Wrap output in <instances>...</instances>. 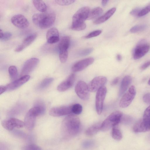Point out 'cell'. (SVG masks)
Returning <instances> with one entry per match:
<instances>
[{"mask_svg": "<svg viewBox=\"0 0 150 150\" xmlns=\"http://www.w3.org/2000/svg\"><path fill=\"white\" fill-rule=\"evenodd\" d=\"M81 122L76 115L70 114L63 120L61 125V132L63 137L69 139L76 136L80 131Z\"/></svg>", "mask_w": 150, "mask_h": 150, "instance_id": "cell-1", "label": "cell"}, {"mask_svg": "<svg viewBox=\"0 0 150 150\" xmlns=\"http://www.w3.org/2000/svg\"><path fill=\"white\" fill-rule=\"evenodd\" d=\"M56 18L55 13L53 11L45 12L34 14L32 18L34 23L42 29L49 28L54 23Z\"/></svg>", "mask_w": 150, "mask_h": 150, "instance_id": "cell-2", "label": "cell"}, {"mask_svg": "<svg viewBox=\"0 0 150 150\" xmlns=\"http://www.w3.org/2000/svg\"><path fill=\"white\" fill-rule=\"evenodd\" d=\"M89 12V8L87 6L82 7L76 12L72 17L71 29L76 30L85 29L86 25L85 21L87 19Z\"/></svg>", "mask_w": 150, "mask_h": 150, "instance_id": "cell-3", "label": "cell"}, {"mask_svg": "<svg viewBox=\"0 0 150 150\" xmlns=\"http://www.w3.org/2000/svg\"><path fill=\"white\" fill-rule=\"evenodd\" d=\"M122 115V113L120 111L113 112L101 123L100 130L106 131L112 127L117 126L121 121Z\"/></svg>", "mask_w": 150, "mask_h": 150, "instance_id": "cell-4", "label": "cell"}, {"mask_svg": "<svg viewBox=\"0 0 150 150\" xmlns=\"http://www.w3.org/2000/svg\"><path fill=\"white\" fill-rule=\"evenodd\" d=\"M150 46L146 41L141 40L137 45L134 50V59L136 60L142 58L148 52Z\"/></svg>", "mask_w": 150, "mask_h": 150, "instance_id": "cell-5", "label": "cell"}, {"mask_svg": "<svg viewBox=\"0 0 150 150\" xmlns=\"http://www.w3.org/2000/svg\"><path fill=\"white\" fill-rule=\"evenodd\" d=\"M75 92L78 96L82 100H88L89 97V91L88 85L84 81H79L75 87Z\"/></svg>", "mask_w": 150, "mask_h": 150, "instance_id": "cell-6", "label": "cell"}, {"mask_svg": "<svg viewBox=\"0 0 150 150\" xmlns=\"http://www.w3.org/2000/svg\"><path fill=\"white\" fill-rule=\"evenodd\" d=\"M136 93L135 87L133 85L131 86L121 98L119 103L120 107L124 108L129 106L134 98Z\"/></svg>", "mask_w": 150, "mask_h": 150, "instance_id": "cell-7", "label": "cell"}, {"mask_svg": "<svg viewBox=\"0 0 150 150\" xmlns=\"http://www.w3.org/2000/svg\"><path fill=\"white\" fill-rule=\"evenodd\" d=\"M106 93L107 89L104 86L97 91L96 97V112L98 115H100L102 112Z\"/></svg>", "mask_w": 150, "mask_h": 150, "instance_id": "cell-8", "label": "cell"}, {"mask_svg": "<svg viewBox=\"0 0 150 150\" xmlns=\"http://www.w3.org/2000/svg\"><path fill=\"white\" fill-rule=\"evenodd\" d=\"M1 124L4 128L8 131H12L15 128H21L25 126L24 122L14 118L3 120Z\"/></svg>", "mask_w": 150, "mask_h": 150, "instance_id": "cell-9", "label": "cell"}, {"mask_svg": "<svg viewBox=\"0 0 150 150\" xmlns=\"http://www.w3.org/2000/svg\"><path fill=\"white\" fill-rule=\"evenodd\" d=\"M107 81L106 78L103 76H99L93 78L88 85L90 91L93 92L97 91L104 86Z\"/></svg>", "mask_w": 150, "mask_h": 150, "instance_id": "cell-10", "label": "cell"}, {"mask_svg": "<svg viewBox=\"0 0 150 150\" xmlns=\"http://www.w3.org/2000/svg\"><path fill=\"white\" fill-rule=\"evenodd\" d=\"M39 61L37 58H32L27 60L24 63L22 68L21 76H22L28 75L37 66Z\"/></svg>", "mask_w": 150, "mask_h": 150, "instance_id": "cell-11", "label": "cell"}, {"mask_svg": "<svg viewBox=\"0 0 150 150\" xmlns=\"http://www.w3.org/2000/svg\"><path fill=\"white\" fill-rule=\"evenodd\" d=\"M11 22L15 26L21 29L27 28L29 25L28 21L22 14H17L13 16L11 19Z\"/></svg>", "mask_w": 150, "mask_h": 150, "instance_id": "cell-12", "label": "cell"}, {"mask_svg": "<svg viewBox=\"0 0 150 150\" xmlns=\"http://www.w3.org/2000/svg\"><path fill=\"white\" fill-rule=\"evenodd\" d=\"M72 106H63L52 108L49 111L50 115L53 117L65 115L72 113Z\"/></svg>", "mask_w": 150, "mask_h": 150, "instance_id": "cell-13", "label": "cell"}, {"mask_svg": "<svg viewBox=\"0 0 150 150\" xmlns=\"http://www.w3.org/2000/svg\"><path fill=\"white\" fill-rule=\"evenodd\" d=\"M94 60V58L92 57H89L81 60L76 63L72 66L71 70L74 72L82 71L92 64Z\"/></svg>", "mask_w": 150, "mask_h": 150, "instance_id": "cell-14", "label": "cell"}, {"mask_svg": "<svg viewBox=\"0 0 150 150\" xmlns=\"http://www.w3.org/2000/svg\"><path fill=\"white\" fill-rule=\"evenodd\" d=\"M76 75L74 73L70 74L64 81L59 84L57 87V90L60 92L65 91L73 85L75 80Z\"/></svg>", "mask_w": 150, "mask_h": 150, "instance_id": "cell-15", "label": "cell"}, {"mask_svg": "<svg viewBox=\"0 0 150 150\" xmlns=\"http://www.w3.org/2000/svg\"><path fill=\"white\" fill-rule=\"evenodd\" d=\"M30 77V76L28 75L21 76L7 85L6 86L7 90L11 91L16 89L28 81Z\"/></svg>", "mask_w": 150, "mask_h": 150, "instance_id": "cell-16", "label": "cell"}, {"mask_svg": "<svg viewBox=\"0 0 150 150\" xmlns=\"http://www.w3.org/2000/svg\"><path fill=\"white\" fill-rule=\"evenodd\" d=\"M149 121L141 119L138 121L134 125L133 129L136 132H144L150 130Z\"/></svg>", "mask_w": 150, "mask_h": 150, "instance_id": "cell-17", "label": "cell"}, {"mask_svg": "<svg viewBox=\"0 0 150 150\" xmlns=\"http://www.w3.org/2000/svg\"><path fill=\"white\" fill-rule=\"evenodd\" d=\"M37 117L30 110L26 114L24 122L25 126L28 130L31 131L33 129L35 126Z\"/></svg>", "mask_w": 150, "mask_h": 150, "instance_id": "cell-18", "label": "cell"}, {"mask_svg": "<svg viewBox=\"0 0 150 150\" xmlns=\"http://www.w3.org/2000/svg\"><path fill=\"white\" fill-rule=\"evenodd\" d=\"M37 36L36 33H34L26 38L22 43L15 49V51L19 52L21 51L31 44L35 40Z\"/></svg>", "mask_w": 150, "mask_h": 150, "instance_id": "cell-19", "label": "cell"}, {"mask_svg": "<svg viewBox=\"0 0 150 150\" xmlns=\"http://www.w3.org/2000/svg\"><path fill=\"white\" fill-rule=\"evenodd\" d=\"M132 79L129 75L125 76L123 79L120 84L119 91V96H121L126 91L128 86L131 83Z\"/></svg>", "mask_w": 150, "mask_h": 150, "instance_id": "cell-20", "label": "cell"}, {"mask_svg": "<svg viewBox=\"0 0 150 150\" xmlns=\"http://www.w3.org/2000/svg\"><path fill=\"white\" fill-rule=\"evenodd\" d=\"M116 10L115 8H113L108 11L104 15L96 19L94 23L95 24H99L104 23L108 19L115 13Z\"/></svg>", "mask_w": 150, "mask_h": 150, "instance_id": "cell-21", "label": "cell"}, {"mask_svg": "<svg viewBox=\"0 0 150 150\" xmlns=\"http://www.w3.org/2000/svg\"><path fill=\"white\" fill-rule=\"evenodd\" d=\"M70 39L69 37H62L58 44V47L60 51H68L70 44Z\"/></svg>", "mask_w": 150, "mask_h": 150, "instance_id": "cell-22", "label": "cell"}, {"mask_svg": "<svg viewBox=\"0 0 150 150\" xmlns=\"http://www.w3.org/2000/svg\"><path fill=\"white\" fill-rule=\"evenodd\" d=\"M101 123L95 124L89 127L86 131L85 134L88 136L94 135L101 129Z\"/></svg>", "mask_w": 150, "mask_h": 150, "instance_id": "cell-23", "label": "cell"}, {"mask_svg": "<svg viewBox=\"0 0 150 150\" xmlns=\"http://www.w3.org/2000/svg\"><path fill=\"white\" fill-rule=\"evenodd\" d=\"M46 38L47 40L59 38V34L58 30L55 27L50 28L47 32Z\"/></svg>", "mask_w": 150, "mask_h": 150, "instance_id": "cell-24", "label": "cell"}, {"mask_svg": "<svg viewBox=\"0 0 150 150\" xmlns=\"http://www.w3.org/2000/svg\"><path fill=\"white\" fill-rule=\"evenodd\" d=\"M33 3L35 7L39 11L44 13L46 11L47 6L45 3L42 0H33Z\"/></svg>", "mask_w": 150, "mask_h": 150, "instance_id": "cell-25", "label": "cell"}, {"mask_svg": "<svg viewBox=\"0 0 150 150\" xmlns=\"http://www.w3.org/2000/svg\"><path fill=\"white\" fill-rule=\"evenodd\" d=\"M103 12V9L99 7H96L90 11L88 20H91L99 16Z\"/></svg>", "mask_w": 150, "mask_h": 150, "instance_id": "cell-26", "label": "cell"}, {"mask_svg": "<svg viewBox=\"0 0 150 150\" xmlns=\"http://www.w3.org/2000/svg\"><path fill=\"white\" fill-rule=\"evenodd\" d=\"M112 136L114 139L117 140H121L122 137L121 131L116 127V126L112 128Z\"/></svg>", "mask_w": 150, "mask_h": 150, "instance_id": "cell-27", "label": "cell"}, {"mask_svg": "<svg viewBox=\"0 0 150 150\" xmlns=\"http://www.w3.org/2000/svg\"><path fill=\"white\" fill-rule=\"evenodd\" d=\"M9 76L12 80L16 79L18 75V71L16 67L14 66H10L8 69Z\"/></svg>", "mask_w": 150, "mask_h": 150, "instance_id": "cell-28", "label": "cell"}, {"mask_svg": "<svg viewBox=\"0 0 150 150\" xmlns=\"http://www.w3.org/2000/svg\"><path fill=\"white\" fill-rule=\"evenodd\" d=\"M54 79L52 78H48L44 79L39 85V88L44 89L48 86L53 81Z\"/></svg>", "mask_w": 150, "mask_h": 150, "instance_id": "cell-29", "label": "cell"}, {"mask_svg": "<svg viewBox=\"0 0 150 150\" xmlns=\"http://www.w3.org/2000/svg\"><path fill=\"white\" fill-rule=\"evenodd\" d=\"M147 28V26L145 25H140L134 26L132 27L130 30L131 33H135L143 31Z\"/></svg>", "mask_w": 150, "mask_h": 150, "instance_id": "cell-30", "label": "cell"}, {"mask_svg": "<svg viewBox=\"0 0 150 150\" xmlns=\"http://www.w3.org/2000/svg\"><path fill=\"white\" fill-rule=\"evenodd\" d=\"M71 110L72 112L74 114L79 115L82 111V107L79 104H75L72 105Z\"/></svg>", "mask_w": 150, "mask_h": 150, "instance_id": "cell-31", "label": "cell"}, {"mask_svg": "<svg viewBox=\"0 0 150 150\" xmlns=\"http://www.w3.org/2000/svg\"><path fill=\"white\" fill-rule=\"evenodd\" d=\"M68 57V51H59V57L60 61L62 63L66 62Z\"/></svg>", "mask_w": 150, "mask_h": 150, "instance_id": "cell-32", "label": "cell"}, {"mask_svg": "<svg viewBox=\"0 0 150 150\" xmlns=\"http://www.w3.org/2000/svg\"><path fill=\"white\" fill-rule=\"evenodd\" d=\"M55 1L57 4L59 5L67 6L73 4L75 1L74 0H56Z\"/></svg>", "mask_w": 150, "mask_h": 150, "instance_id": "cell-33", "label": "cell"}, {"mask_svg": "<svg viewBox=\"0 0 150 150\" xmlns=\"http://www.w3.org/2000/svg\"><path fill=\"white\" fill-rule=\"evenodd\" d=\"M93 49L92 48H88L79 52L78 55L80 56H84L88 55L93 51Z\"/></svg>", "mask_w": 150, "mask_h": 150, "instance_id": "cell-34", "label": "cell"}, {"mask_svg": "<svg viewBox=\"0 0 150 150\" xmlns=\"http://www.w3.org/2000/svg\"><path fill=\"white\" fill-rule=\"evenodd\" d=\"M150 12V3L146 6L141 9L138 16L139 17L143 16Z\"/></svg>", "mask_w": 150, "mask_h": 150, "instance_id": "cell-35", "label": "cell"}, {"mask_svg": "<svg viewBox=\"0 0 150 150\" xmlns=\"http://www.w3.org/2000/svg\"><path fill=\"white\" fill-rule=\"evenodd\" d=\"M23 150H42L41 147L35 144H30L25 146Z\"/></svg>", "mask_w": 150, "mask_h": 150, "instance_id": "cell-36", "label": "cell"}, {"mask_svg": "<svg viewBox=\"0 0 150 150\" xmlns=\"http://www.w3.org/2000/svg\"><path fill=\"white\" fill-rule=\"evenodd\" d=\"M94 142L90 140H86L82 143V146L85 149H88L92 147L94 145Z\"/></svg>", "mask_w": 150, "mask_h": 150, "instance_id": "cell-37", "label": "cell"}, {"mask_svg": "<svg viewBox=\"0 0 150 150\" xmlns=\"http://www.w3.org/2000/svg\"><path fill=\"white\" fill-rule=\"evenodd\" d=\"M143 119L146 121H150V105L144 111Z\"/></svg>", "mask_w": 150, "mask_h": 150, "instance_id": "cell-38", "label": "cell"}, {"mask_svg": "<svg viewBox=\"0 0 150 150\" xmlns=\"http://www.w3.org/2000/svg\"><path fill=\"white\" fill-rule=\"evenodd\" d=\"M102 32V31L100 30H97L93 31L85 37L86 38H89L97 36L100 35Z\"/></svg>", "mask_w": 150, "mask_h": 150, "instance_id": "cell-39", "label": "cell"}, {"mask_svg": "<svg viewBox=\"0 0 150 150\" xmlns=\"http://www.w3.org/2000/svg\"><path fill=\"white\" fill-rule=\"evenodd\" d=\"M12 36V34L10 32L4 33L2 37L0 38L2 41H6L9 40Z\"/></svg>", "mask_w": 150, "mask_h": 150, "instance_id": "cell-40", "label": "cell"}, {"mask_svg": "<svg viewBox=\"0 0 150 150\" xmlns=\"http://www.w3.org/2000/svg\"><path fill=\"white\" fill-rule=\"evenodd\" d=\"M143 100L145 103L150 104V93H148L144 95Z\"/></svg>", "mask_w": 150, "mask_h": 150, "instance_id": "cell-41", "label": "cell"}, {"mask_svg": "<svg viewBox=\"0 0 150 150\" xmlns=\"http://www.w3.org/2000/svg\"><path fill=\"white\" fill-rule=\"evenodd\" d=\"M141 9L139 8H136L133 9L130 12V14L133 16H138Z\"/></svg>", "mask_w": 150, "mask_h": 150, "instance_id": "cell-42", "label": "cell"}, {"mask_svg": "<svg viewBox=\"0 0 150 150\" xmlns=\"http://www.w3.org/2000/svg\"><path fill=\"white\" fill-rule=\"evenodd\" d=\"M150 66V61L146 62L142 65L140 67V68L141 70H144Z\"/></svg>", "mask_w": 150, "mask_h": 150, "instance_id": "cell-43", "label": "cell"}, {"mask_svg": "<svg viewBox=\"0 0 150 150\" xmlns=\"http://www.w3.org/2000/svg\"><path fill=\"white\" fill-rule=\"evenodd\" d=\"M119 80V78L117 77L115 78L111 82V85L114 86L116 85L118 82Z\"/></svg>", "mask_w": 150, "mask_h": 150, "instance_id": "cell-44", "label": "cell"}, {"mask_svg": "<svg viewBox=\"0 0 150 150\" xmlns=\"http://www.w3.org/2000/svg\"><path fill=\"white\" fill-rule=\"evenodd\" d=\"M7 90L6 86H0V95L3 93Z\"/></svg>", "mask_w": 150, "mask_h": 150, "instance_id": "cell-45", "label": "cell"}, {"mask_svg": "<svg viewBox=\"0 0 150 150\" xmlns=\"http://www.w3.org/2000/svg\"><path fill=\"white\" fill-rule=\"evenodd\" d=\"M108 0H103L102 1V4L103 6H105L107 4Z\"/></svg>", "mask_w": 150, "mask_h": 150, "instance_id": "cell-46", "label": "cell"}, {"mask_svg": "<svg viewBox=\"0 0 150 150\" xmlns=\"http://www.w3.org/2000/svg\"><path fill=\"white\" fill-rule=\"evenodd\" d=\"M116 58L118 61H120L122 59V57L120 54H117L116 56Z\"/></svg>", "mask_w": 150, "mask_h": 150, "instance_id": "cell-47", "label": "cell"}, {"mask_svg": "<svg viewBox=\"0 0 150 150\" xmlns=\"http://www.w3.org/2000/svg\"><path fill=\"white\" fill-rule=\"evenodd\" d=\"M148 84L149 85H150V78L148 82Z\"/></svg>", "mask_w": 150, "mask_h": 150, "instance_id": "cell-48", "label": "cell"}, {"mask_svg": "<svg viewBox=\"0 0 150 150\" xmlns=\"http://www.w3.org/2000/svg\"><path fill=\"white\" fill-rule=\"evenodd\" d=\"M149 122H150V121H149Z\"/></svg>", "mask_w": 150, "mask_h": 150, "instance_id": "cell-49", "label": "cell"}]
</instances>
